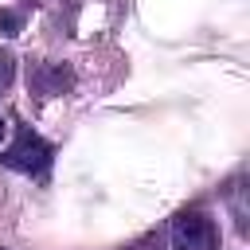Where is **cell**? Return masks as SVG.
Instances as JSON below:
<instances>
[{"mask_svg":"<svg viewBox=\"0 0 250 250\" xmlns=\"http://www.w3.org/2000/svg\"><path fill=\"white\" fill-rule=\"evenodd\" d=\"M168 234L172 250H219V227L207 211H180Z\"/></svg>","mask_w":250,"mask_h":250,"instance_id":"obj_1","label":"cell"},{"mask_svg":"<svg viewBox=\"0 0 250 250\" xmlns=\"http://www.w3.org/2000/svg\"><path fill=\"white\" fill-rule=\"evenodd\" d=\"M20 27H23V16L0 8V31H4V35H20Z\"/></svg>","mask_w":250,"mask_h":250,"instance_id":"obj_5","label":"cell"},{"mask_svg":"<svg viewBox=\"0 0 250 250\" xmlns=\"http://www.w3.org/2000/svg\"><path fill=\"white\" fill-rule=\"evenodd\" d=\"M12 78H16V55L8 47H0V94L12 86Z\"/></svg>","mask_w":250,"mask_h":250,"instance_id":"obj_4","label":"cell"},{"mask_svg":"<svg viewBox=\"0 0 250 250\" xmlns=\"http://www.w3.org/2000/svg\"><path fill=\"white\" fill-rule=\"evenodd\" d=\"M27 82L35 86V94H62V90H70L74 74H70V66H62V62H39V66L27 74Z\"/></svg>","mask_w":250,"mask_h":250,"instance_id":"obj_3","label":"cell"},{"mask_svg":"<svg viewBox=\"0 0 250 250\" xmlns=\"http://www.w3.org/2000/svg\"><path fill=\"white\" fill-rule=\"evenodd\" d=\"M0 164L12 168V172H23V176H43L47 164H51V145H47L43 137H35L31 129H20L16 141L4 148Z\"/></svg>","mask_w":250,"mask_h":250,"instance_id":"obj_2","label":"cell"},{"mask_svg":"<svg viewBox=\"0 0 250 250\" xmlns=\"http://www.w3.org/2000/svg\"><path fill=\"white\" fill-rule=\"evenodd\" d=\"M4 129H8V125H4V117H0V141H4Z\"/></svg>","mask_w":250,"mask_h":250,"instance_id":"obj_6","label":"cell"}]
</instances>
